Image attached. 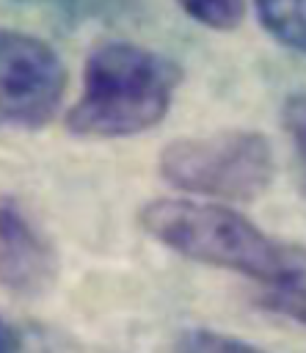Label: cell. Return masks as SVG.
Instances as JSON below:
<instances>
[{
  "label": "cell",
  "mask_w": 306,
  "mask_h": 353,
  "mask_svg": "<svg viewBox=\"0 0 306 353\" xmlns=\"http://www.w3.org/2000/svg\"><path fill=\"white\" fill-rule=\"evenodd\" d=\"M179 66L146 47L110 41L88 55L83 94L66 127L83 138H127L154 127L171 105Z\"/></svg>",
  "instance_id": "7a4b0ae2"
},
{
  "label": "cell",
  "mask_w": 306,
  "mask_h": 353,
  "mask_svg": "<svg viewBox=\"0 0 306 353\" xmlns=\"http://www.w3.org/2000/svg\"><path fill=\"white\" fill-rule=\"evenodd\" d=\"M273 171L270 141L254 130L176 138L160 152V174L168 185L223 201H254L270 188Z\"/></svg>",
  "instance_id": "3957f363"
},
{
  "label": "cell",
  "mask_w": 306,
  "mask_h": 353,
  "mask_svg": "<svg viewBox=\"0 0 306 353\" xmlns=\"http://www.w3.org/2000/svg\"><path fill=\"white\" fill-rule=\"evenodd\" d=\"M179 353H265L248 342H240L234 336L218 334V331H187L179 342Z\"/></svg>",
  "instance_id": "ba28073f"
},
{
  "label": "cell",
  "mask_w": 306,
  "mask_h": 353,
  "mask_svg": "<svg viewBox=\"0 0 306 353\" xmlns=\"http://www.w3.org/2000/svg\"><path fill=\"white\" fill-rule=\"evenodd\" d=\"M58 254L33 218L14 199H0V287L17 298H36L52 287Z\"/></svg>",
  "instance_id": "5b68a950"
},
{
  "label": "cell",
  "mask_w": 306,
  "mask_h": 353,
  "mask_svg": "<svg viewBox=\"0 0 306 353\" xmlns=\"http://www.w3.org/2000/svg\"><path fill=\"white\" fill-rule=\"evenodd\" d=\"M36 3H61V6H69V3H74V0H36Z\"/></svg>",
  "instance_id": "7c38bea8"
},
{
  "label": "cell",
  "mask_w": 306,
  "mask_h": 353,
  "mask_svg": "<svg viewBox=\"0 0 306 353\" xmlns=\"http://www.w3.org/2000/svg\"><path fill=\"white\" fill-rule=\"evenodd\" d=\"M262 303L270 312H278V314L306 325V290L303 287H270V292L262 295Z\"/></svg>",
  "instance_id": "9c48e42d"
},
{
  "label": "cell",
  "mask_w": 306,
  "mask_h": 353,
  "mask_svg": "<svg viewBox=\"0 0 306 353\" xmlns=\"http://www.w3.org/2000/svg\"><path fill=\"white\" fill-rule=\"evenodd\" d=\"M176 3L187 17L215 30H232L245 17V0H176Z\"/></svg>",
  "instance_id": "52a82bcc"
},
{
  "label": "cell",
  "mask_w": 306,
  "mask_h": 353,
  "mask_svg": "<svg viewBox=\"0 0 306 353\" xmlns=\"http://www.w3.org/2000/svg\"><path fill=\"white\" fill-rule=\"evenodd\" d=\"M0 353H19V336L6 317H0Z\"/></svg>",
  "instance_id": "8fae6325"
},
{
  "label": "cell",
  "mask_w": 306,
  "mask_h": 353,
  "mask_svg": "<svg viewBox=\"0 0 306 353\" xmlns=\"http://www.w3.org/2000/svg\"><path fill=\"white\" fill-rule=\"evenodd\" d=\"M141 226L176 254L243 273L267 287L306 290V251L278 243L223 204L157 199L143 204Z\"/></svg>",
  "instance_id": "6da1fadb"
},
{
  "label": "cell",
  "mask_w": 306,
  "mask_h": 353,
  "mask_svg": "<svg viewBox=\"0 0 306 353\" xmlns=\"http://www.w3.org/2000/svg\"><path fill=\"white\" fill-rule=\"evenodd\" d=\"M262 28L284 47L306 52V0H254Z\"/></svg>",
  "instance_id": "8992f818"
},
{
  "label": "cell",
  "mask_w": 306,
  "mask_h": 353,
  "mask_svg": "<svg viewBox=\"0 0 306 353\" xmlns=\"http://www.w3.org/2000/svg\"><path fill=\"white\" fill-rule=\"evenodd\" d=\"M63 85V63L47 41L0 30V127H44L61 105Z\"/></svg>",
  "instance_id": "277c9868"
},
{
  "label": "cell",
  "mask_w": 306,
  "mask_h": 353,
  "mask_svg": "<svg viewBox=\"0 0 306 353\" xmlns=\"http://www.w3.org/2000/svg\"><path fill=\"white\" fill-rule=\"evenodd\" d=\"M284 127L292 138V146L298 152L300 165L306 168V91L292 94L284 102Z\"/></svg>",
  "instance_id": "30bf717a"
}]
</instances>
